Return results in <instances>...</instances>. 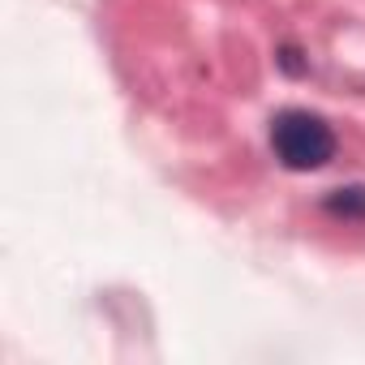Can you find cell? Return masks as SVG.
<instances>
[{
    "label": "cell",
    "mask_w": 365,
    "mask_h": 365,
    "mask_svg": "<svg viewBox=\"0 0 365 365\" xmlns=\"http://www.w3.org/2000/svg\"><path fill=\"white\" fill-rule=\"evenodd\" d=\"M271 146H275V155L284 159V168H292V172H314V168L331 163V155H335V133H331V125H327L318 112L292 108V112H279V116L271 120Z\"/></svg>",
    "instance_id": "cell-1"
},
{
    "label": "cell",
    "mask_w": 365,
    "mask_h": 365,
    "mask_svg": "<svg viewBox=\"0 0 365 365\" xmlns=\"http://www.w3.org/2000/svg\"><path fill=\"white\" fill-rule=\"evenodd\" d=\"M327 211L331 215H344V220H356V215L365 220V190H356V185L352 190H335L327 198Z\"/></svg>",
    "instance_id": "cell-2"
}]
</instances>
